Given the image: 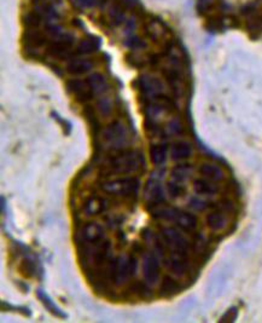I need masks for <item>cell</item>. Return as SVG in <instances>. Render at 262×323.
<instances>
[{"mask_svg":"<svg viewBox=\"0 0 262 323\" xmlns=\"http://www.w3.org/2000/svg\"><path fill=\"white\" fill-rule=\"evenodd\" d=\"M141 163H144V158H141L139 154L135 151H125L123 154L111 158L109 166L113 173L126 175V173L137 171Z\"/></svg>","mask_w":262,"mask_h":323,"instance_id":"cell-1","label":"cell"},{"mask_svg":"<svg viewBox=\"0 0 262 323\" xmlns=\"http://www.w3.org/2000/svg\"><path fill=\"white\" fill-rule=\"evenodd\" d=\"M103 189L107 193L123 196V198H135L139 192V181L137 178L116 179L103 184Z\"/></svg>","mask_w":262,"mask_h":323,"instance_id":"cell-2","label":"cell"},{"mask_svg":"<svg viewBox=\"0 0 262 323\" xmlns=\"http://www.w3.org/2000/svg\"><path fill=\"white\" fill-rule=\"evenodd\" d=\"M103 139L110 148L120 150L128 142V132L123 122L115 121L103 131Z\"/></svg>","mask_w":262,"mask_h":323,"instance_id":"cell-3","label":"cell"},{"mask_svg":"<svg viewBox=\"0 0 262 323\" xmlns=\"http://www.w3.org/2000/svg\"><path fill=\"white\" fill-rule=\"evenodd\" d=\"M67 87L68 91L73 93L78 98V101L80 102H86L92 98L93 96L92 89H91L88 81L80 80V79H73V80L68 81Z\"/></svg>","mask_w":262,"mask_h":323,"instance_id":"cell-4","label":"cell"},{"mask_svg":"<svg viewBox=\"0 0 262 323\" xmlns=\"http://www.w3.org/2000/svg\"><path fill=\"white\" fill-rule=\"evenodd\" d=\"M163 236L178 253L185 255L188 249V242L178 230L174 228H166L163 230Z\"/></svg>","mask_w":262,"mask_h":323,"instance_id":"cell-5","label":"cell"},{"mask_svg":"<svg viewBox=\"0 0 262 323\" xmlns=\"http://www.w3.org/2000/svg\"><path fill=\"white\" fill-rule=\"evenodd\" d=\"M143 272L145 280L149 283L154 284L160 278V263H158L157 258L154 254H150L145 258L143 264Z\"/></svg>","mask_w":262,"mask_h":323,"instance_id":"cell-6","label":"cell"},{"mask_svg":"<svg viewBox=\"0 0 262 323\" xmlns=\"http://www.w3.org/2000/svg\"><path fill=\"white\" fill-rule=\"evenodd\" d=\"M140 87L146 96L158 97L163 91V85L157 78L150 75H143L139 78Z\"/></svg>","mask_w":262,"mask_h":323,"instance_id":"cell-7","label":"cell"},{"mask_svg":"<svg viewBox=\"0 0 262 323\" xmlns=\"http://www.w3.org/2000/svg\"><path fill=\"white\" fill-rule=\"evenodd\" d=\"M81 237L84 242L98 243L104 237V230L98 223H88L82 229Z\"/></svg>","mask_w":262,"mask_h":323,"instance_id":"cell-8","label":"cell"},{"mask_svg":"<svg viewBox=\"0 0 262 323\" xmlns=\"http://www.w3.org/2000/svg\"><path fill=\"white\" fill-rule=\"evenodd\" d=\"M25 44L29 49H40L41 46L45 45L46 37L43 32H40L38 28H27L23 35Z\"/></svg>","mask_w":262,"mask_h":323,"instance_id":"cell-9","label":"cell"},{"mask_svg":"<svg viewBox=\"0 0 262 323\" xmlns=\"http://www.w3.org/2000/svg\"><path fill=\"white\" fill-rule=\"evenodd\" d=\"M108 201L101 196H92L86 201L85 205V212L87 216H97L107 211Z\"/></svg>","mask_w":262,"mask_h":323,"instance_id":"cell-10","label":"cell"},{"mask_svg":"<svg viewBox=\"0 0 262 323\" xmlns=\"http://www.w3.org/2000/svg\"><path fill=\"white\" fill-rule=\"evenodd\" d=\"M174 222L185 231H193L197 228V218L192 213L179 211L175 214Z\"/></svg>","mask_w":262,"mask_h":323,"instance_id":"cell-11","label":"cell"},{"mask_svg":"<svg viewBox=\"0 0 262 323\" xmlns=\"http://www.w3.org/2000/svg\"><path fill=\"white\" fill-rule=\"evenodd\" d=\"M92 67V61L87 60V58H76V60L74 58V60H72L68 63L67 70L73 75H80L90 72Z\"/></svg>","mask_w":262,"mask_h":323,"instance_id":"cell-12","label":"cell"},{"mask_svg":"<svg viewBox=\"0 0 262 323\" xmlns=\"http://www.w3.org/2000/svg\"><path fill=\"white\" fill-rule=\"evenodd\" d=\"M193 190L198 195H214L217 193L219 188L210 179L198 178L193 182Z\"/></svg>","mask_w":262,"mask_h":323,"instance_id":"cell-13","label":"cell"},{"mask_svg":"<svg viewBox=\"0 0 262 323\" xmlns=\"http://www.w3.org/2000/svg\"><path fill=\"white\" fill-rule=\"evenodd\" d=\"M88 84H90L91 89H92L93 95L99 96L103 95L105 91L108 90V81L105 79V76L101 74V73H94V74L90 75V78L87 79Z\"/></svg>","mask_w":262,"mask_h":323,"instance_id":"cell-14","label":"cell"},{"mask_svg":"<svg viewBox=\"0 0 262 323\" xmlns=\"http://www.w3.org/2000/svg\"><path fill=\"white\" fill-rule=\"evenodd\" d=\"M172 158L175 161L186 160L192 155V146L187 142H176L173 144L172 150H170Z\"/></svg>","mask_w":262,"mask_h":323,"instance_id":"cell-15","label":"cell"},{"mask_svg":"<svg viewBox=\"0 0 262 323\" xmlns=\"http://www.w3.org/2000/svg\"><path fill=\"white\" fill-rule=\"evenodd\" d=\"M199 173L204 176L207 179H210L213 182H217L223 179V171L219 166L214 165V164H202L199 167Z\"/></svg>","mask_w":262,"mask_h":323,"instance_id":"cell-16","label":"cell"},{"mask_svg":"<svg viewBox=\"0 0 262 323\" xmlns=\"http://www.w3.org/2000/svg\"><path fill=\"white\" fill-rule=\"evenodd\" d=\"M146 199H148L149 204L158 205L160 202L164 201V194L163 189L158 183H152L146 188Z\"/></svg>","mask_w":262,"mask_h":323,"instance_id":"cell-17","label":"cell"},{"mask_svg":"<svg viewBox=\"0 0 262 323\" xmlns=\"http://www.w3.org/2000/svg\"><path fill=\"white\" fill-rule=\"evenodd\" d=\"M226 223L225 216L220 212H211L207 216V225L214 231L222 230L226 227Z\"/></svg>","mask_w":262,"mask_h":323,"instance_id":"cell-18","label":"cell"},{"mask_svg":"<svg viewBox=\"0 0 262 323\" xmlns=\"http://www.w3.org/2000/svg\"><path fill=\"white\" fill-rule=\"evenodd\" d=\"M169 268L175 275H185V272L187 271V263L184 259V254L179 253L178 255H174L173 258H170Z\"/></svg>","mask_w":262,"mask_h":323,"instance_id":"cell-19","label":"cell"},{"mask_svg":"<svg viewBox=\"0 0 262 323\" xmlns=\"http://www.w3.org/2000/svg\"><path fill=\"white\" fill-rule=\"evenodd\" d=\"M167 156V146L164 144H155L150 148V157L155 165H161Z\"/></svg>","mask_w":262,"mask_h":323,"instance_id":"cell-20","label":"cell"},{"mask_svg":"<svg viewBox=\"0 0 262 323\" xmlns=\"http://www.w3.org/2000/svg\"><path fill=\"white\" fill-rule=\"evenodd\" d=\"M99 40L98 38L94 37H90L86 38V39L81 40L80 44L78 45V52L79 54H91V52H94L96 50H98L99 48Z\"/></svg>","mask_w":262,"mask_h":323,"instance_id":"cell-21","label":"cell"},{"mask_svg":"<svg viewBox=\"0 0 262 323\" xmlns=\"http://www.w3.org/2000/svg\"><path fill=\"white\" fill-rule=\"evenodd\" d=\"M44 17L38 13V11H31V13H27L23 17V23L27 28H39L40 23L43 22Z\"/></svg>","mask_w":262,"mask_h":323,"instance_id":"cell-22","label":"cell"},{"mask_svg":"<svg viewBox=\"0 0 262 323\" xmlns=\"http://www.w3.org/2000/svg\"><path fill=\"white\" fill-rule=\"evenodd\" d=\"M38 296H39V299L41 300V302H43V304L45 305L46 309L51 311V312L54 313V315L58 316V317H66V315H64V313L62 312V311L58 309L57 306H56V305L54 304V301H52L51 299H50L49 296H47L45 293L43 292V290H38Z\"/></svg>","mask_w":262,"mask_h":323,"instance_id":"cell-23","label":"cell"},{"mask_svg":"<svg viewBox=\"0 0 262 323\" xmlns=\"http://www.w3.org/2000/svg\"><path fill=\"white\" fill-rule=\"evenodd\" d=\"M146 33H148L150 37L152 38V39L157 40L158 38L163 37V33H164V28L163 26L161 25L158 21H150L148 25H146Z\"/></svg>","mask_w":262,"mask_h":323,"instance_id":"cell-24","label":"cell"},{"mask_svg":"<svg viewBox=\"0 0 262 323\" xmlns=\"http://www.w3.org/2000/svg\"><path fill=\"white\" fill-rule=\"evenodd\" d=\"M108 15L110 21L113 22L115 26L121 25V23L125 21V13H123V10L119 5H113V7L109 9Z\"/></svg>","mask_w":262,"mask_h":323,"instance_id":"cell-25","label":"cell"},{"mask_svg":"<svg viewBox=\"0 0 262 323\" xmlns=\"http://www.w3.org/2000/svg\"><path fill=\"white\" fill-rule=\"evenodd\" d=\"M190 171H191V167L188 165H179L174 167V170H173L172 172V176L176 182H184L186 181V178L190 176Z\"/></svg>","mask_w":262,"mask_h":323,"instance_id":"cell-26","label":"cell"},{"mask_svg":"<svg viewBox=\"0 0 262 323\" xmlns=\"http://www.w3.org/2000/svg\"><path fill=\"white\" fill-rule=\"evenodd\" d=\"M20 271L25 277H32L35 275L37 271V266H35L34 261L31 259H23L22 263L20 264Z\"/></svg>","mask_w":262,"mask_h":323,"instance_id":"cell-27","label":"cell"},{"mask_svg":"<svg viewBox=\"0 0 262 323\" xmlns=\"http://www.w3.org/2000/svg\"><path fill=\"white\" fill-rule=\"evenodd\" d=\"M178 290V284L175 283V281L173 278H170L167 276L164 277L163 282L161 286V294L162 295H170L173 293H175Z\"/></svg>","mask_w":262,"mask_h":323,"instance_id":"cell-28","label":"cell"},{"mask_svg":"<svg viewBox=\"0 0 262 323\" xmlns=\"http://www.w3.org/2000/svg\"><path fill=\"white\" fill-rule=\"evenodd\" d=\"M97 108H98L99 113H101L102 115L107 116L111 113V110H113V104H111L110 99L107 98V97H103L102 99H99L98 103H97Z\"/></svg>","mask_w":262,"mask_h":323,"instance_id":"cell-29","label":"cell"},{"mask_svg":"<svg viewBox=\"0 0 262 323\" xmlns=\"http://www.w3.org/2000/svg\"><path fill=\"white\" fill-rule=\"evenodd\" d=\"M85 116H86L88 122H90L92 130H94V134H97V132H98V130H99V122H98V120H97L96 115H94V111H93L92 108H90V107L86 108V110H85Z\"/></svg>","mask_w":262,"mask_h":323,"instance_id":"cell-30","label":"cell"},{"mask_svg":"<svg viewBox=\"0 0 262 323\" xmlns=\"http://www.w3.org/2000/svg\"><path fill=\"white\" fill-rule=\"evenodd\" d=\"M72 2L75 7L80 9H88L97 7V5L101 4L103 0H72Z\"/></svg>","mask_w":262,"mask_h":323,"instance_id":"cell-31","label":"cell"},{"mask_svg":"<svg viewBox=\"0 0 262 323\" xmlns=\"http://www.w3.org/2000/svg\"><path fill=\"white\" fill-rule=\"evenodd\" d=\"M168 193L170 194L172 198H179L184 194V188L176 182H169L168 183Z\"/></svg>","mask_w":262,"mask_h":323,"instance_id":"cell-32","label":"cell"},{"mask_svg":"<svg viewBox=\"0 0 262 323\" xmlns=\"http://www.w3.org/2000/svg\"><path fill=\"white\" fill-rule=\"evenodd\" d=\"M214 0H198V4H197V8H198V11L201 14H205L207 11L210 10V8L213 7Z\"/></svg>","mask_w":262,"mask_h":323,"instance_id":"cell-33","label":"cell"},{"mask_svg":"<svg viewBox=\"0 0 262 323\" xmlns=\"http://www.w3.org/2000/svg\"><path fill=\"white\" fill-rule=\"evenodd\" d=\"M190 207L193 208V210L202 211L207 207V205H205V202L202 201V200H199L197 198H192L190 200Z\"/></svg>","mask_w":262,"mask_h":323,"instance_id":"cell-34","label":"cell"},{"mask_svg":"<svg viewBox=\"0 0 262 323\" xmlns=\"http://www.w3.org/2000/svg\"><path fill=\"white\" fill-rule=\"evenodd\" d=\"M126 45H128L131 49H139V48H143L144 43L141 42L140 39H138L137 37H131L128 38V40L126 42Z\"/></svg>","mask_w":262,"mask_h":323,"instance_id":"cell-35","label":"cell"},{"mask_svg":"<svg viewBox=\"0 0 262 323\" xmlns=\"http://www.w3.org/2000/svg\"><path fill=\"white\" fill-rule=\"evenodd\" d=\"M237 317V309L233 307V309H229L225 315L222 316L221 322H228V321H234V318Z\"/></svg>","mask_w":262,"mask_h":323,"instance_id":"cell-36","label":"cell"},{"mask_svg":"<svg viewBox=\"0 0 262 323\" xmlns=\"http://www.w3.org/2000/svg\"><path fill=\"white\" fill-rule=\"evenodd\" d=\"M168 128L172 133H179L181 131V124L179 122V120H172L168 124Z\"/></svg>","mask_w":262,"mask_h":323,"instance_id":"cell-37","label":"cell"},{"mask_svg":"<svg viewBox=\"0 0 262 323\" xmlns=\"http://www.w3.org/2000/svg\"><path fill=\"white\" fill-rule=\"evenodd\" d=\"M128 56H131V57H132V66L140 67V66H143V64H144V60L140 57V56H138L137 54H131Z\"/></svg>","mask_w":262,"mask_h":323,"instance_id":"cell-38","label":"cell"}]
</instances>
